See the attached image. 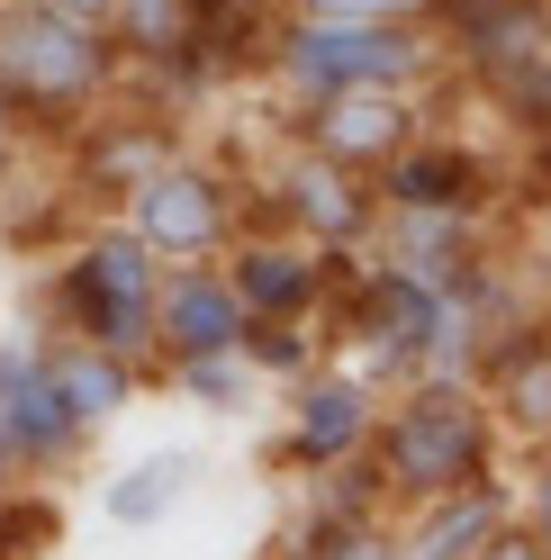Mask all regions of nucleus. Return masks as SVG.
<instances>
[{
	"label": "nucleus",
	"mask_w": 551,
	"mask_h": 560,
	"mask_svg": "<svg viewBox=\"0 0 551 560\" xmlns=\"http://www.w3.org/2000/svg\"><path fill=\"white\" fill-rule=\"evenodd\" d=\"M470 560H551V551H542L534 534H479V551H470Z\"/></svg>",
	"instance_id": "18"
},
{
	"label": "nucleus",
	"mask_w": 551,
	"mask_h": 560,
	"mask_svg": "<svg viewBox=\"0 0 551 560\" xmlns=\"http://www.w3.org/2000/svg\"><path fill=\"white\" fill-rule=\"evenodd\" d=\"M226 280H235V299H245L254 326L262 317H298V307L317 299V254H307V244H254Z\"/></svg>",
	"instance_id": "10"
},
{
	"label": "nucleus",
	"mask_w": 551,
	"mask_h": 560,
	"mask_svg": "<svg viewBox=\"0 0 551 560\" xmlns=\"http://www.w3.org/2000/svg\"><path fill=\"white\" fill-rule=\"evenodd\" d=\"M181 498H190V452H154V462H136V470L109 479V515L118 524H163Z\"/></svg>",
	"instance_id": "12"
},
{
	"label": "nucleus",
	"mask_w": 551,
	"mask_h": 560,
	"mask_svg": "<svg viewBox=\"0 0 551 560\" xmlns=\"http://www.w3.org/2000/svg\"><path fill=\"white\" fill-rule=\"evenodd\" d=\"M461 10H489V0H461Z\"/></svg>",
	"instance_id": "22"
},
{
	"label": "nucleus",
	"mask_w": 551,
	"mask_h": 560,
	"mask_svg": "<svg viewBox=\"0 0 551 560\" xmlns=\"http://www.w3.org/2000/svg\"><path fill=\"white\" fill-rule=\"evenodd\" d=\"M55 10H73V19H109L118 0H55Z\"/></svg>",
	"instance_id": "20"
},
{
	"label": "nucleus",
	"mask_w": 551,
	"mask_h": 560,
	"mask_svg": "<svg viewBox=\"0 0 551 560\" xmlns=\"http://www.w3.org/2000/svg\"><path fill=\"white\" fill-rule=\"evenodd\" d=\"M127 226L145 235L154 254H209V244L226 235V190L209 182V172H190V163H163V172L136 182Z\"/></svg>",
	"instance_id": "6"
},
{
	"label": "nucleus",
	"mask_w": 551,
	"mask_h": 560,
	"mask_svg": "<svg viewBox=\"0 0 551 560\" xmlns=\"http://www.w3.org/2000/svg\"><path fill=\"white\" fill-rule=\"evenodd\" d=\"M154 290H163L154 244L136 235V226H118V235L82 244L73 280H63V307H73V326H82L91 343H109V353H136V343H154Z\"/></svg>",
	"instance_id": "3"
},
{
	"label": "nucleus",
	"mask_w": 551,
	"mask_h": 560,
	"mask_svg": "<svg viewBox=\"0 0 551 560\" xmlns=\"http://www.w3.org/2000/svg\"><path fill=\"white\" fill-rule=\"evenodd\" d=\"M109 73L99 19H73L55 0H10L0 10V91L10 100H91Z\"/></svg>",
	"instance_id": "2"
},
{
	"label": "nucleus",
	"mask_w": 551,
	"mask_h": 560,
	"mask_svg": "<svg viewBox=\"0 0 551 560\" xmlns=\"http://www.w3.org/2000/svg\"><path fill=\"white\" fill-rule=\"evenodd\" d=\"M63 443H73V416H63L55 380H46V353L37 343H10V353H0V452L46 462Z\"/></svg>",
	"instance_id": "8"
},
{
	"label": "nucleus",
	"mask_w": 551,
	"mask_h": 560,
	"mask_svg": "<svg viewBox=\"0 0 551 560\" xmlns=\"http://www.w3.org/2000/svg\"><path fill=\"white\" fill-rule=\"evenodd\" d=\"M281 73L298 91H407L425 73V46L407 19H298L281 46Z\"/></svg>",
	"instance_id": "1"
},
{
	"label": "nucleus",
	"mask_w": 551,
	"mask_h": 560,
	"mask_svg": "<svg viewBox=\"0 0 551 560\" xmlns=\"http://www.w3.org/2000/svg\"><path fill=\"white\" fill-rule=\"evenodd\" d=\"M46 380H55V398L63 416H73V434L91 425H109V416L127 407V353H109V343H63V353H46Z\"/></svg>",
	"instance_id": "9"
},
{
	"label": "nucleus",
	"mask_w": 551,
	"mask_h": 560,
	"mask_svg": "<svg viewBox=\"0 0 551 560\" xmlns=\"http://www.w3.org/2000/svg\"><path fill=\"white\" fill-rule=\"evenodd\" d=\"M506 407L525 416V425H551V353L515 362V380H506Z\"/></svg>",
	"instance_id": "15"
},
{
	"label": "nucleus",
	"mask_w": 551,
	"mask_h": 560,
	"mask_svg": "<svg viewBox=\"0 0 551 560\" xmlns=\"http://www.w3.org/2000/svg\"><path fill=\"white\" fill-rule=\"evenodd\" d=\"M118 10H127V27H136L145 46H172V37H181V0H118Z\"/></svg>",
	"instance_id": "16"
},
{
	"label": "nucleus",
	"mask_w": 551,
	"mask_h": 560,
	"mask_svg": "<svg viewBox=\"0 0 551 560\" xmlns=\"http://www.w3.org/2000/svg\"><path fill=\"white\" fill-rule=\"evenodd\" d=\"M479 534H489V506H479V498H461V506L443 515V524H434V534L407 551V560H461V542H479Z\"/></svg>",
	"instance_id": "14"
},
{
	"label": "nucleus",
	"mask_w": 551,
	"mask_h": 560,
	"mask_svg": "<svg viewBox=\"0 0 551 560\" xmlns=\"http://www.w3.org/2000/svg\"><path fill=\"white\" fill-rule=\"evenodd\" d=\"M10 136H19V127H10V91H0V163H10Z\"/></svg>",
	"instance_id": "21"
},
{
	"label": "nucleus",
	"mask_w": 551,
	"mask_h": 560,
	"mask_svg": "<svg viewBox=\"0 0 551 560\" xmlns=\"http://www.w3.org/2000/svg\"><path fill=\"white\" fill-rule=\"evenodd\" d=\"M307 19H417L425 0H298Z\"/></svg>",
	"instance_id": "17"
},
{
	"label": "nucleus",
	"mask_w": 551,
	"mask_h": 560,
	"mask_svg": "<svg viewBox=\"0 0 551 560\" xmlns=\"http://www.w3.org/2000/svg\"><path fill=\"white\" fill-rule=\"evenodd\" d=\"M479 452H489V434H479V407L461 389H417L389 416V479L417 488V498H453V488H470L479 479Z\"/></svg>",
	"instance_id": "4"
},
{
	"label": "nucleus",
	"mask_w": 551,
	"mask_h": 560,
	"mask_svg": "<svg viewBox=\"0 0 551 560\" xmlns=\"http://www.w3.org/2000/svg\"><path fill=\"white\" fill-rule=\"evenodd\" d=\"M245 299H235V280L218 271H172L163 290H154V343L163 353H181V362H218V353H245Z\"/></svg>",
	"instance_id": "5"
},
{
	"label": "nucleus",
	"mask_w": 551,
	"mask_h": 560,
	"mask_svg": "<svg viewBox=\"0 0 551 560\" xmlns=\"http://www.w3.org/2000/svg\"><path fill=\"white\" fill-rule=\"evenodd\" d=\"M290 199H298V218L317 226V235H353V226H362V199H353V172H343V163H326V154L290 172Z\"/></svg>",
	"instance_id": "13"
},
{
	"label": "nucleus",
	"mask_w": 551,
	"mask_h": 560,
	"mask_svg": "<svg viewBox=\"0 0 551 560\" xmlns=\"http://www.w3.org/2000/svg\"><path fill=\"white\" fill-rule=\"evenodd\" d=\"M362 425H371L362 380H317V389L298 398V452H307V462H335V452H353Z\"/></svg>",
	"instance_id": "11"
},
{
	"label": "nucleus",
	"mask_w": 551,
	"mask_h": 560,
	"mask_svg": "<svg viewBox=\"0 0 551 560\" xmlns=\"http://www.w3.org/2000/svg\"><path fill=\"white\" fill-rule=\"evenodd\" d=\"M534 542L551 551V470H542V488H534Z\"/></svg>",
	"instance_id": "19"
},
{
	"label": "nucleus",
	"mask_w": 551,
	"mask_h": 560,
	"mask_svg": "<svg viewBox=\"0 0 551 560\" xmlns=\"http://www.w3.org/2000/svg\"><path fill=\"white\" fill-rule=\"evenodd\" d=\"M307 145L326 163L362 172V163H389L407 145V100L398 91H326L317 118H307Z\"/></svg>",
	"instance_id": "7"
}]
</instances>
